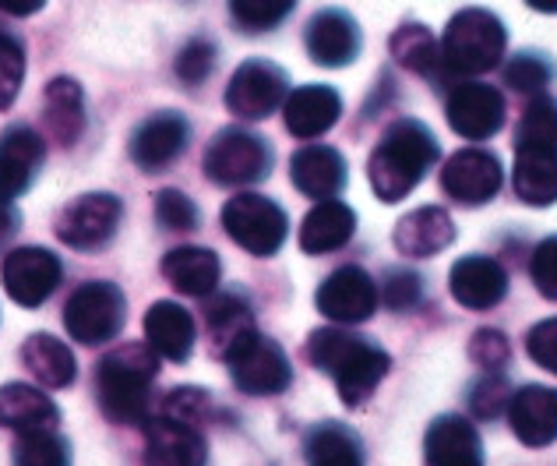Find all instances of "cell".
<instances>
[{
	"instance_id": "cell-1",
	"label": "cell",
	"mask_w": 557,
	"mask_h": 466,
	"mask_svg": "<svg viewBox=\"0 0 557 466\" xmlns=\"http://www.w3.org/2000/svg\"><path fill=\"white\" fill-rule=\"evenodd\" d=\"M159 375V354L149 343H127L110 350L96 368V396L113 425H149L152 385Z\"/></svg>"
},
{
	"instance_id": "cell-2",
	"label": "cell",
	"mask_w": 557,
	"mask_h": 466,
	"mask_svg": "<svg viewBox=\"0 0 557 466\" xmlns=\"http://www.w3.org/2000/svg\"><path fill=\"white\" fill-rule=\"evenodd\" d=\"M437 163V142L428 124L395 121L374 145L368 177L381 201H403L423 181V173Z\"/></svg>"
},
{
	"instance_id": "cell-3",
	"label": "cell",
	"mask_w": 557,
	"mask_h": 466,
	"mask_svg": "<svg viewBox=\"0 0 557 466\" xmlns=\"http://www.w3.org/2000/svg\"><path fill=\"white\" fill-rule=\"evenodd\" d=\"M307 357L318 371L332 375L343 403L360 406L377 389L381 378L388 375L392 357L381 346L354 336L343 329H318L307 340Z\"/></svg>"
},
{
	"instance_id": "cell-4",
	"label": "cell",
	"mask_w": 557,
	"mask_h": 466,
	"mask_svg": "<svg viewBox=\"0 0 557 466\" xmlns=\"http://www.w3.org/2000/svg\"><path fill=\"white\" fill-rule=\"evenodd\" d=\"M508 33L497 14L483 8H466L448 22L442 39V68L445 78L483 75L502 64Z\"/></svg>"
},
{
	"instance_id": "cell-5",
	"label": "cell",
	"mask_w": 557,
	"mask_h": 466,
	"mask_svg": "<svg viewBox=\"0 0 557 466\" xmlns=\"http://www.w3.org/2000/svg\"><path fill=\"white\" fill-rule=\"evenodd\" d=\"M124 322H127V297L110 280L78 286L64 304V329L82 346H102L116 340Z\"/></svg>"
},
{
	"instance_id": "cell-6",
	"label": "cell",
	"mask_w": 557,
	"mask_h": 466,
	"mask_svg": "<svg viewBox=\"0 0 557 466\" xmlns=\"http://www.w3.org/2000/svg\"><path fill=\"white\" fill-rule=\"evenodd\" d=\"M272 170V149L269 142L244 127H223L212 138L205 152V173L212 184L223 187H244L265 181Z\"/></svg>"
},
{
	"instance_id": "cell-7",
	"label": "cell",
	"mask_w": 557,
	"mask_h": 466,
	"mask_svg": "<svg viewBox=\"0 0 557 466\" xmlns=\"http://www.w3.org/2000/svg\"><path fill=\"white\" fill-rule=\"evenodd\" d=\"M223 230L233 244H240L247 255L272 258L286 244L289 220L283 206H275L265 195H237L223 206Z\"/></svg>"
},
{
	"instance_id": "cell-8",
	"label": "cell",
	"mask_w": 557,
	"mask_h": 466,
	"mask_svg": "<svg viewBox=\"0 0 557 466\" xmlns=\"http://www.w3.org/2000/svg\"><path fill=\"white\" fill-rule=\"evenodd\" d=\"M223 360L230 368L233 385H237L240 392H247V396H278V392H286L293 382V368H289L286 350L275 340L261 336L258 329L233 346Z\"/></svg>"
},
{
	"instance_id": "cell-9",
	"label": "cell",
	"mask_w": 557,
	"mask_h": 466,
	"mask_svg": "<svg viewBox=\"0 0 557 466\" xmlns=\"http://www.w3.org/2000/svg\"><path fill=\"white\" fill-rule=\"evenodd\" d=\"M286 71L272 64V61H261V57H251L244 61L233 78L226 85V110L237 113L240 121H265L272 116L278 107L286 103Z\"/></svg>"
},
{
	"instance_id": "cell-10",
	"label": "cell",
	"mask_w": 557,
	"mask_h": 466,
	"mask_svg": "<svg viewBox=\"0 0 557 466\" xmlns=\"http://www.w3.org/2000/svg\"><path fill=\"white\" fill-rule=\"evenodd\" d=\"M0 280L14 304L22 308H39L53 297V290L64 280V266L50 247H14L4 255Z\"/></svg>"
},
{
	"instance_id": "cell-11",
	"label": "cell",
	"mask_w": 557,
	"mask_h": 466,
	"mask_svg": "<svg viewBox=\"0 0 557 466\" xmlns=\"http://www.w3.org/2000/svg\"><path fill=\"white\" fill-rule=\"evenodd\" d=\"M124 206L121 198L110 192H92L75 198L71 206L57 216V237L67 247H78V252H96V247L110 244L116 226H121Z\"/></svg>"
},
{
	"instance_id": "cell-12",
	"label": "cell",
	"mask_w": 557,
	"mask_h": 466,
	"mask_svg": "<svg viewBox=\"0 0 557 466\" xmlns=\"http://www.w3.org/2000/svg\"><path fill=\"white\" fill-rule=\"evenodd\" d=\"M445 116L466 142H487L505 127V96L487 82H456L448 93Z\"/></svg>"
},
{
	"instance_id": "cell-13",
	"label": "cell",
	"mask_w": 557,
	"mask_h": 466,
	"mask_svg": "<svg viewBox=\"0 0 557 466\" xmlns=\"http://www.w3.org/2000/svg\"><path fill=\"white\" fill-rule=\"evenodd\" d=\"M314 301H318V311L332 318V322L357 326V322H368L377 311L381 294H377V283L360 266H343L318 286Z\"/></svg>"
},
{
	"instance_id": "cell-14",
	"label": "cell",
	"mask_w": 557,
	"mask_h": 466,
	"mask_svg": "<svg viewBox=\"0 0 557 466\" xmlns=\"http://www.w3.org/2000/svg\"><path fill=\"white\" fill-rule=\"evenodd\" d=\"M502 159L487 149H459L442 170V187L462 206H483L502 192Z\"/></svg>"
},
{
	"instance_id": "cell-15",
	"label": "cell",
	"mask_w": 557,
	"mask_h": 466,
	"mask_svg": "<svg viewBox=\"0 0 557 466\" xmlns=\"http://www.w3.org/2000/svg\"><path fill=\"white\" fill-rule=\"evenodd\" d=\"M190 142V127L181 113H156L149 121H141L131 135L127 152L135 159V167L145 173H163L170 163H177Z\"/></svg>"
},
{
	"instance_id": "cell-16",
	"label": "cell",
	"mask_w": 557,
	"mask_h": 466,
	"mask_svg": "<svg viewBox=\"0 0 557 466\" xmlns=\"http://www.w3.org/2000/svg\"><path fill=\"white\" fill-rule=\"evenodd\" d=\"M209 445L198 425L181 417L159 414L149 420V442H145V466H205Z\"/></svg>"
},
{
	"instance_id": "cell-17",
	"label": "cell",
	"mask_w": 557,
	"mask_h": 466,
	"mask_svg": "<svg viewBox=\"0 0 557 466\" xmlns=\"http://www.w3.org/2000/svg\"><path fill=\"white\" fill-rule=\"evenodd\" d=\"M304 42H307V53H311L314 64L346 68V64H354L360 53V25L339 8L318 11L314 19L307 22Z\"/></svg>"
},
{
	"instance_id": "cell-18",
	"label": "cell",
	"mask_w": 557,
	"mask_h": 466,
	"mask_svg": "<svg viewBox=\"0 0 557 466\" xmlns=\"http://www.w3.org/2000/svg\"><path fill=\"white\" fill-rule=\"evenodd\" d=\"M451 297L469 311H487L497 308L508 294V275L502 269V261H494L487 255H466L451 266L448 275Z\"/></svg>"
},
{
	"instance_id": "cell-19",
	"label": "cell",
	"mask_w": 557,
	"mask_h": 466,
	"mask_svg": "<svg viewBox=\"0 0 557 466\" xmlns=\"http://www.w3.org/2000/svg\"><path fill=\"white\" fill-rule=\"evenodd\" d=\"M508 420L522 445L544 449V445L557 442V389L522 385L519 392H511Z\"/></svg>"
},
{
	"instance_id": "cell-20",
	"label": "cell",
	"mask_w": 557,
	"mask_h": 466,
	"mask_svg": "<svg viewBox=\"0 0 557 466\" xmlns=\"http://www.w3.org/2000/svg\"><path fill=\"white\" fill-rule=\"evenodd\" d=\"M47 159V145H42L39 131L28 124H14L0 135V192L8 198L22 195L33 187L36 173Z\"/></svg>"
},
{
	"instance_id": "cell-21",
	"label": "cell",
	"mask_w": 557,
	"mask_h": 466,
	"mask_svg": "<svg viewBox=\"0 0 557 466\" xmlns=\"http://www.w3.org/2000/svg\"><path fill=\"white\" fill-rule=\"evenodd\" d=\"M343 116V99L329 85H300L283 103V121L293 138H321Z\"/></svg>"
},
{
	"instance_id": "cell-22",
	"label": "cell",
	"mask_w": 557,
	"mask_h": 466,
	"mask_svg": "<svg viewBox=\"0 0 557 466\" xmlns=\"http://www.w3.org/2000/svg\"><path fill=\"white\" fill-rule=\"evenodd\" d=\"M289 177L307 198H335L346 187V159L332 145H304L289 159Z\"/></svg>"
},
{
	"instance_id": "cell-23",
	"label": "cell",
	"mask_w": 557,
	"mask_h": 466,
	"mask_svg": "<svg viewBox=\"0 0 557 466\" xmlns=\"http://www.w3.org/2000/svg\"><path fill=\"white\" fill-rule=\"evenodd\" d=\"M195 340H198V326L181 304L156 301L152 308L145 311V343H149L159 357L184 364L195 354Z\"/></svg>"
},
{
	"instance_id": "cell-24",
	"label": "cell",
	"mask_w": 557,
	"mask_h": 466,
	"mask_svg": "<svg viewBox=\"0 0 557 466\" xmlns=\"http://www.w3.org/2000/svg\"><path fill=\"white\" fill-rule=\"evenodd\" d=\"M423 459L428 466H483V442L466 417L445 414L428 428Z\"/></svg>"
},
{
	"instance_id": "cell-25",
	"label": "cell",
	"mask_w": 557,
	"mask_h": 466,
	"mask_svg": "<svg viewBox=\"0 0 557 466\" xmlns=\"http://www.w3.org/2000/svg\"><path fill=\"white\" fill-rule=\"evenodd\" d=\"M354 233H357V212L339 198H325L304 216L300 247L307 255H329L346 247Z\"/></svg>"
},
{
	"instance_id": "cell-26",
	"label": "cell",
	"mask_w": 557,
	"mask_h": 466,
	"mask_svg": "<svg viewBox=\"0 0 557 466\" xmlns=\"http://www.w3.org/2000/svg\"><path fill=\"white\" fill-rule=\"evenodd\" d=\"M61 425V410L57 403L25 382H8L0 385V428L14 434L22 431H47Z\"/></svg>"
},
{
	"instance_id": "cell-27",
	"label": "cell",
	"mask_w": 557,
	"mask_h": 466,
	"mask_svg": "<svg viewBox=\"0 0 557 466\" xmlns=\"http://www.w3.org/2000/svg\"><path fill=\"white\" fill-rule=\"evenodd\" d=\"M451 241H456V223L437 206H423L417 212H409L395 226V247L409 258H431L437 252H445Z\"/></svg>"
},
{
	"instance_id": "cell-28",
	"label": "cell",
	"mask_w": 557,
	"mask_h": 466,
	"mask_svg": "<svg viewBox=\"0 0 557 466\" xmlns=\"http://www.w3.org/2000/svg\"><path fill=\"white\" fill-rule=\"evenodd\" d=\"M163 275L173 283V290H181L187 297H209L215 294L223 266L209 247H173L163 258Z\"/></svg>"
},
{
	"instance_id": "cell-29",
	"label": "cell",
	"mask_w": 557,
	"mask_h": 466,
	"mask_svg": "<svg viewBox=\"0 0 557 466\" xmlns=\"http://www.w3.org/2000/svg\"><path fill=\"white\" fill-rule=\"evenodd\" d=\"M42 113H47V127L50 135L64 145V149H71L82 131H85V93L82 85L75 78H53L47 85V96H42Z\"/></svg>"
},
{
	"instance_id": "cell-30",
	"label": "cell",
	"mask_w": 557,
	"mask_h": 466,
	"mask_svg": "<svg viewBox=\"0 0 557 466\" xmlns=\"http://www.w3.org/2000/svg\"><path fill=\"white\" fill-rule=\"evenodd\" d=\"M22 360H25V368L50 389H64L75 382V375H78V360L71 354V346H64L57 336H50V332H33V336L22 343Z\"/></svg>"
},
{
	"instance_id": "cell-31",
	"label": "cell",
	"mask_w": 557,
	"mask_h": 466,
	"mask_svg": "<svg viewBox=\"0 0 557 466\" xmlns=\"http://www.w3.org/2000/svg\"><path fill=\"white\" fill-rule=\"evenodd\" d=\"M205 329H209V340H212L215 354L226 357L244 336H251V332H255L251 304H247L240 294H219V297H212L209 308H205Z\"/></svg>"
},
{
	"instance_id": "cell-32",
	"label": "cell",
	"mask_w": 557,
	"mask_h": 466,
	"mask_svg": "<svg viewBox=\"0 0 557 466\" xmlns=\"http://www.w3.org/2000/svg\"><path fill=\"white\" fill-rule=\"evenodd\" d=\"M304 456L307 466H363V445L346 425L325 420V425L307 431Z\"/></svg>"
},
{
	"instance_id": "cell-33",
	"label": "cell",
	"mask_w": 557,
	"mask_h": 466,
	"mask_svg": "<svg viewBox=\"0 0 557 466\" xmlns=\"http://www.w3.org/2000/svg\"><path fill=\"white\" fill-rule=\"evenodd\" d=\"M516 195L525 206H554L557 201V152L516 149Z\"/></svg>"
},
{
	"instance_id": "cell-34",
	"label": "cell",
	"mask_w": 557,
	"mask_h": 466,
	"mask_svg": "<svg viewBox=\"0 0 557 466\" xmlns=\"http://www.w3.org/2000/svg\"><path fill=\"white\" fill-rule=\"evenodd\" d=\"M392 57L428 78H445L442 47H437V39L423 25H403L399 33L392 36Z\"/></svg>"
},
{
	"instance_id": "cell-35",
	"label": "cell",
	"mask_w": 557,
	"mask_h": 466,
	"mask_svg": "<svg viewBox=\"0 0 557 466\" xmlns=\"http://www.w3.org/2000/svg\"><path fill=\"white\" fill-rule=\"evenodd\" d=\"M516 149H536V152H557V99L536 96L525 107L519 131H516Z\"/></svg>"
},
{
	"instance_id": "cell-36",
	"label": "cell",
	"mask_w": 557,
	"mask_h": 466,
	"mask_svg": "<svg viewBox=\"0 0 557 466\" xmlns=\"http://www.w3.org/2000/svg\"><path fill=\"white\" fill-rule=\"evenodd\" d=\"M14 466H71V445L57 428L22 431L14 439Z\"/></svg>"
},
{
	"instance_id": "cell-37",
	"label": "cell",
	"mask_w": 557,
	"mask_h": 466,
	"mask_svg": "<svg viewBox=\"0 0 557 466\" xmlns=\"http://www.w3.org/2000/svg\"><path fill=\"white\" fill-rule=\"evenodd\" d=\"M297 0H230V14L244 33H269L289 19Z\"/></svg>"
},
{
	"instance_id": "cell-38",
	"label": "cell",
	"mask_w": 557,
	"mask_h": 466,
	"mask_svg": "<svg viewBox=\"0 0 557 466\" xmlns=\"http://www.w3.org/2000/svg\"><path fill=\"white\" fill-rule=\"evenodd\" d=\"M212 68H215V47H212V39H201V36L187 39L184 50L177 53V61H173V71H177V78L187 89H195V85L209 78Z\"/></svg>"
},
{
	"instance_id": "cell-39",
	"label": "cell",
	"mask_w": 557,
	"mask_h": 466,
	"mask_svg": "<svg viewBox=\"0 0 557 466\" xmlns=\"http://www.w3.org/2000/svg\"><path fill=\"white\" fill-rule=\"evenodd\" d=\"M554 78V68L544 61L540 53H519L516 61L505 68V82L511 85L516 93H525V96H536L544 93V85Z\"/></svg>"
},
{
	"instance_id": "cell-40",
	"label": "cell",
	"mask_w": 557,
	"mask_h": 466,
	"mask_svg": "<svg viewBox=\"0 0 557 466\" xmlns=\"http://www.w3.org/2000/svg\"><path fill=\"white\" fill-rule=\"evenodd\" d=\"M377 294L392 311H409L420 304L423 283H420V275L409 272V269H388L385 280H381V286H377Z\"/></svg>"
},
{
	"instance_id": "cell-41",
	"label": "cell",
	"mask_w": 557,
	"mask_h": 466,
	"mask_svg": "<svg viewBox=\"0 0 557 466\" xmlns=\"http://www.w3.org/2000/svg\"><path fill=\"white\" fill-rule=\"evenodd\" d=\"M156 220L159 226L166 230H177V233H187L198 226V206L190 201L184 192H173V187H166V192L156 195Z\"/></svg>"
},
{
	"instance_id": "cell-42",
	"label": "cell",
	"mask_w": 557,
	"mask_h": 466,
	"mask_svg": "<svg viewBox=\"0 0 557 466\" xmlns=\"http://www.w3.org/2000/svg\"><path fill=\"white\" fill-rule=\"evenodd\" d=\"M508 403H511V389L505 382V375L491 371L487 378H480V382L469 389V410H473L480 420H494Z\"/></svg>"
},
{
	"instance_id": "cell-43",
	"label": "cell",
	"mask_w": 557,
	"mask_h": 466,
	"mask_svg": "<svg viewBox=\"0 0 557 466\" xmlns=\"http://www.w3.org/2000/svg\"><path fill=\"white\" fill-rule=\"evenodd\" d=\"M25 78V50L11 36H0V110L14 103Z\"/></svg>"
},
{
	"instance_id": "cell-44",
	"label": "cell",
	"mask_w": 557,
	"mask_h": 466,
	"mask_svg": "<svg viewBox=\"0 0 557 466\" xmlns=\"http://www.w3.org/2000/svg\"><path fill=\"white\" fill-rule=\"evenodd\" d=\"M469 357H473L480 368H487V371H502L508 357H511V350H508V340H505V332H497V329H480L473 343H469Z\"/></svg>"
},
{
	"instance_id": "cell-45",
	"label": "cell",
	"mask_w": 557,
	"mask_h": 466,
	"mask_svg": "<svg viewBox=\"0 0 557 466\" xmlns=\"http://www.w3.org/2000/svg\"><path fill=\"white\" fill-rule=\"evenodd\" d=\"M530 275L536 290L547 301H557V237H547L536 244V252L530 258Z\"/></svg>"
},
{
	"instance_id": "cell-46",
	"label": "cell",
	"mask_w": 557,
	"mask_h": 466,
	"mask_svg": "<svg viewBox=\"0 0 557 466\" xmlns=\"http://www.w3.org/2000/svg\"><path fill=\"white\" fill-rule=\"evenodd\" d=\"M209 392H201V389H190V385H184V389H173V392H166V403H163V414L166 417H181V420H187V425H198V420L209 414Z\"/></svg>"
},
{
	"instance_id": "cell-47",
	"label": "cell",
	"mask_w": 557,
	"mask_h": 466,
	"mask_svg": "<svg viewBox=\"0 0 557 466\" xmlns=\"http://www.w3.org/2000/svg\"><path fill=\"white\" fill-rule=\"evenodd\" d=\"M525 350H530V357L540 364V368L557 375V318H547V322L533 326L530 336H525Z\"/></svg>"
},
{
	"instance_id": "cell-48",
	"label": "cell",
	"mask_w": 557,
	"mask_h": 466,
	"mask_svg": "<svg viewBox=\"0 0 557 466\" xmlns=\"http://www.w3.org/2000/svg\"><path fill=\"white\" fill-rule=\"evenodd\" d=\"M18 209L11 206V198L0 192V255H4V247L14 241V233H18Z\"/></svg>"
},
{
	"instance_id": "cell-49",
	"label": "cell",
	"mask_w": 557,
	"mask_h": 466,
	"mask_svg": "<svg viewBox=\"0 0 557 466\" xmlns=\"http://www.w3.org/2000/svg\"><path fill=\"white\" fill-rule=\"evenodd\" d=\"M42 4H47V0H0V8L14 14V19H28V14H36Z\"/></svg>"
},
{
	"instance_id": "cell-50",
	"label": "cell",
	"mask_w": 557,
	"mask_h": 466,
	"mask_svg": "<svg viewBox=\"0 0 557 466\" xmlns=\"http://www.w3.org/2000/svg\"><path fill=\"white\" fill-rule=\"evenodd\" d=\"M530 8H536V11H544V14H557V0H525Z\"/></svg>"
}]
</instances>
